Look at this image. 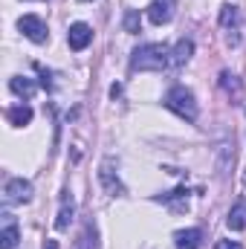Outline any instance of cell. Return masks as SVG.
<instances>
[{"instance_id":"obj_8","label":"cell","mask_w":246,"mask_h":249,"mask_svg":"<svg viewBox=\"0 0 246 249\" xmlns=\"http://www.w3.org/2000/svg\"><path fill=\"white\" fill-rule=\"evenodd\" d=\"M93 41V29L87 26V23H72L70 26V32H67V44H70V50H84L87 44Z\"/></svg>"},{"instance_id":"obj_5","label":"cell","mask_w":246,"mask_h":249,"mask_svg":"<svg viewBox=\"0 0 246 249\" xmlns=\"http://www.w3.org/2000/svg\"><path fill=\"white\" fill-rule=\"evenodd\" d=\"M18 29H20V35H26L32 44H44V41L50 38L47 23H44L38 15H23V18L18 20Z\"/></svg>"},{"instance_id":"obj_17","label":"cell","mask_w":246,"mask_h":249,"mask_svg":"<svg viewBox=\"0 0 246 249\" xmlns=\"http://www.w3.org/2000/svg\"><path fill=\"white\" fill-rule=\"evenodd\" d=\"M220 87H223L229 96H235V99H241V93H244V90H241V81H238L229 70H223V72H220Z\"/></svg>"},{"instance_id":"obj_10","label":"cell","mask_w":246,"mask_h":249,"mask_svg":"<svg viewBox=\"0 0 246 249\" xmlns=\"http://www.w3.org/2000/svg\"><path fill=\"white\" fill-rule=\"evenodd\" d=\"M200 241H203V232L200 229H180L174 235L177 249H200Z\"/></svg>"},{"instance_id":"obj_18","label":"cell","mask_w":246,"mask_h":249,"mask_svg":"<svg viewBox=\"0 0 246 249\" xmlns=\"http://www.w3.org/2000/svg\"><path fill=\"white\" fill-rule=\"evenodd\" d=\"M81 247H84V249H99V244H96V226H93V223H87V226H84Z\"/></svg>"},{"instance_id":"obj_3","label":"cell","mask_w":246,"mask_h":249,"mask_svg":"<svg viewBox=\"0 0 246 249\" xmlns=\"http://www.w3.org/2000/svg\"><path fill=\"white\" fill-rule=\"evenodd\" d=\"M220 26H223V32H226V44H229V47H238V44H241V12H238V6H232V3L223 6V12H220Z\"/></svg>"},{"instance_id":"obj_13","label":"cell","mask_w":246,"mask_h":249,"mask_svg":"<svg viewBox=\"0 0 246 249\" xmlns=\"http://www.w3.org/2000/svg\"><path fill=\"white\" fill-rule=\"evenodd\" d=\"M3 217H6V226H3V232H0V249H15L18 241H20V232H18V226L12 223L9 214H3Z\"/></svg>"},{"instance_id":"obj_2","label":"cell","mask_w":246,"mask_h":249,"mask_svg":"<svg viewBox=\"0 0 246 249\" xmlns=\"http://www.w3.org/2000/svg\"><path fill=\"white\" fill-rule=\"evenodd\" d=\"M165 107L174 110V113H177L180 119H185V122H194V119H197V102H194V93L185 90L183 84H177V87L168 90V96H165Z\"/></svg>"},{"instance_id":"obj_7","label":"cell","mask_w":246,"mask_h":249,"mask_svg":"<svg viewBox=\"0 0 246 249\" xmlns=\"http://www.w3.org/2000/svg\"><path fill=\"white\" fill-rule=\"evenodd\" d=\"M72 214H75V200H72V191H70V188H64V191H61V209H58V217H55V229H58V232L70 229Z\"/></svg>"},{"instance_id":"obj_22","label":"cell","mask_w":246,"mask_h":249,"mask_svg":"<svg viewBox=\"0 0 246 249\" xmlns=\"http://www.w3.org/2000/svg\"><path fill=\"white\" fill-rule=\"evenodd\" d=\"M244 188H246V171H244Z\"/></svg>"},{"instance_id":"obj_19","label":"cell","mask_w":246,"mask_h":249,"mask_svg":"<svg viewBox=\"0 0 246 249\" xmlns=\"http://www.w3.org/2000/svg\"><path fill=\"white\" fill-rule=\"evenodd\" d=\"M139 26H142L139 12H127V15H124V29H127V32H139Z\"/></svg>"},{"instance_id":"obj_23","label":"cell","mask_w":246,"mask_h":249,"mask_svg":"<svg viewBox=\"0 0 246 249\" xmlns=\"http://www.w3.org/2000/svg\"><path fill=\"white\" fill-rule=\"evenodd\" d=\"M81 3H90V0H81Z\"/></svg>"},{"instance_id":"obj_6","label":"cell","mask_w":246,"mask_h":249,"mask_svg":"<svg viewBox=\"0 0 246 249\" xmlns=\"http://www.w3.org/2000/svg\"><path fill=\"white\" fill-rule=\"evenodd\" d=\"M99 183L107 188V194H110V197L124 194V186L119 183V177H116V171H113V160H105V162L99 165Z\"/></svg>"},{"instance_id":"obj_14","label":"cell","mask_w":246,"mask_h":249,"mask_svg":"<svg viewBox=\"0 0 246 249\" xmlns=\"http://www.w3.org/2000/svg\"><path fill=\"white\" fill-rule=\"evenodd\" d=\"M9 90H12L15 96H20V99H32V96H35V84H32L29 78H20V75H15V78L9 81Z\"/></svg>"},{"instance_id":"obj_9","label":"cell","mask_w":246,"mask_h":249,"mask_svg":"<svg viewBox=\"0 0 246 249\" xmlns=\"http://www.w3.org/2000/svg\"><path fill=\"white\" fill-rule=\"evenodd\" d=\"M171 15H174V0H154V3L148 6V20L157 23V26L168 23Z\"/></svg>"},{"instance_id":"obj_12","label":"cell","mask_w":246,"mask_h":249,"mask_svg":"<svg viewBox=\"0 0 246 249\" xmlns=\"http://www.w3.org/2000/svg\"><path fill=\"white\" fill-rule=\"evenodd\" d=\"M191 55H194V44H191L188 38H183V41H177V47L171 50V64H174V67H183V64L191 61Z\"/></svg>"},{"instance_id":"obj_4","label":"cell","mask_w":246,"mask_h":249,"mask_svg":"<svg viewBox=\"0 0 246 249\" xmlns=\"http://www.w3.org/2000/svg\"><path fill=\"white\" fill-rule=\"evenodd\" d=\"M3 200L9 206H18V203H29L32 200V183L23 180V177H12L6 188H3Z\"/></svg>"},{"instance_id":"obj_21","label":"cell","mask_w":246,"mask_h":249,"mask_svg":"<svg viewBox=\"0 0 246 249\" xmlns=\"http://www.w3.org/2000/svg\"><path fill=\"white\" fill-rule=\"evenodd\" d=\"M44 249H58V244H55V241H47V244H44Z\"/></svg>"},{"instance_id":"obj_20","label":"cell","mask_w":246,"mask_h":249,"mask_svg":"<svg viewBox=\"0 0 246 249\" xmlns=\"http://www.w3.org/2000/svg\"><path fill=\"white\" fill-rule=\"evenodd\" d=\"M214 249H244L238 241H217V247Z\"/></svg>"},{"instance_id":"obj_1","label":"cell","mask_w":246,"mask_h":249,"mask_svg":"<svg viewBox=\"0 0 246 249\" xmlns=\"http://www.w3.org/2000/svg\"><path fill=\"white\" fill-rule=\"evenodd\" d=\"M168 64H171V53L165 44H145L133 53L130 70L133 72H162Z\"/></svg>"},{"instance_id":"obj_16","label":"cell","mask_w":246,"mask_h":249,"mask_svg":"<svg viewBox=\"0 0 246 249\" xmlns=\"http://www.w3.org/2000/svg\"><path fill=\"white\" fill-rule=\"evenodd\" d=\"M235 162V148L229 145V142H223L220 148H217V171L220 174H226V168Z\"/></svg>"},{"instance_id":"obj_11","label":"cell","mask_w":246,"mask_h":249,"mask_svg":"<svg viewBox=\"0 0 246 249\" xmlns=\"http://www.w3.org/2000/svg\"><path fill=\"white\" fill-rule=\"evenodd\" d=\"M6 116H9V122L15 124V127H23V124L32 122V107H29L26 102H20V105L9 107V110H6Z\"/></svg>"},{"instance_id":"obj_15","label":"cell","mask_w":246,"mask_h":249,"mask_svg":"<svg viewBox=\"0 0 246 249\" xmlns=\"http://www.w3.org/2000/svg\"><path fill=\"white\" fill-rule=\"evenodd\" d=\"M226 226H229L232 232H241V229H246V203L235 206V209L229 212V217H226Z\"/></svg>"}]
</instances>
